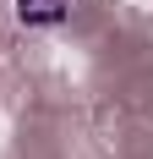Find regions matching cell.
<instances>
[{
	"label": "cell",
	"instance_id": "6da1fadb",
	"mask_svg": "<svg viewBox=\"0 0 153 159\" xmlns=\"http://www.w3.org/2000/svg\"><path fill=\"white\" fill-rule=\"evenodd\" d=\"M11 16L22 28H60L71 16V0H11Z\"/></svg>",
	"mask_w": 153,
	"mask_h": 159
}]
</instances>
